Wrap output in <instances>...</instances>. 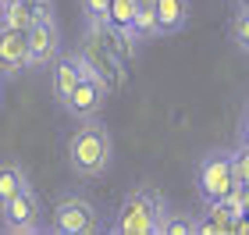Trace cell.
I'll list each match as a JSON object with an SVG mask.
<instances>
[{"instance_id":"cell-1","label":"cell","mask_w":249,"mask_h":235,"mask_svg":"<svg viewBox=\"0 0 249 235\" xmlns=\"http://www.w3.org/2000/svg\"><path fill=\"white\" fill-rule=\"evenodd\" d=\"M110 161H114V139H110L107 125L100 118H86L68 139V164H71V171L78 178H100V175H107Z\"/></svg>"},{"instance_id":"cell-2","label":"cell","mask_w":249,"mask_h":235,"mask_svg":"<svg viewBox=\"0 0 249 235\" xmlns=\"http://www.w3.org/2000/svg\"><path fill=\"white\" fill-rule=\"evenodd\" d=\"M167 199L160 189L153 185H135L124 193L118 217H114V232L118 235H160L164 217H167Z\"/></svg>"},{"instance_id":"cell-3","label":"cell","mask_w":249,"mask_h":235,"mask_svg":"<svg viewBox=\"0 0 249 235\" xmlns=\"http://www.w3.org/2000/svg\"><path fill=\"white\" fill-rule=\"evenodd\" d=\"M104 228L93 199H86L82 193H64L53 203V217H50V232L57 235H93Z\"/></svg>"},{"instance_id":"cell-4","label":"cell","mask_w":249,"mask_h":235,"mask_svg":"<svg viewBox=\"0 0 249 235\" xmlns=\"http://www.w3.org/2000/svg\"><path fill=\"white\" fill-rule=\"evenodd\" d=\"M235 171H231V150H210L203 161L196 164V189L203 196V203H213V199H224L231 193Z\"/></svg>"},{"instance_id":"cell-5","label":"cell","mask_w":249,"mask_h":235,"mask_svg":"<svg viewBox=\"0 0 249 235\" xmlns=\"http://www.w3.org/2000/svg\"><path fill=\"white\" fill-rule=\"evenodd\" d=\"M0 225L4 232H15V235H32L43 228V203L36 196V189H21L18 196H11L4 207H0Z\"/></svg>"},{"instance_id":"cell-6","label":"cell","mask_w":249,"mask_h":235,"mask_svg":"<svg viewBox=\"0 0 249 235\" xmlns=\"http://www.w3.org/2000/svg\"><path fill=\"white\" fill-rule=\"evenodd\" d=\"M78 54H82V57L100 72V78H104V86L110 89V93L124 86V78H128V75H124V61L107 47L104 39L96 36V32H89V29H86V43L78 47Z\"/></svg>"},{"instance_id":"cell-7","label":"cell","mask_w":249,"mask_h":235,"mask_svg":"<svg viewBox=\"0 0 249 235\" xmlns=\"http://www.w3.org/2000/svg\"><path fill=\"white\" fill-rule=\"evenodd\" d=\"M25 43H29V68H50L61 57V25L57 21H32Z\"/></svg>"},{"instance_id":"cell-8","label":"cell","mask_w":249,"mask_h":235,"mask_svg":"<svg viewBox=\"0 0 249 235\" xmlns=\"http://www.w3.org/2000/svg\"><path fill=\"white\" fill-rule=\"evenodd\" d=\"M107 89L104 86H96V82H89V78H82L75 89H71V96L64 100V110L71 118H78V121H86V118H100V110H104V104H107Z\"/></svg>"},{"instance_id":"cell-9","label":"cell","mask_w":249,"mask_h":235,"mask_svg":"<svg viewBox=\"0 0 249 235\" xmlns=\"http://www.w3.org/2000/svg\"><path fill=\"white\" fill-rule=\"evenodd\" d=\"M0 72H4V78H15L21 72H29V43H25V32L0 25Z\"/></svg>"},{"instance_id":"cell-10","label":"cell","mask_w":249,"mask_h":235,"mask_svg":"<svg viewBox=\"0 0 249 235\" xmlns=\"http://www.w3.org/2000/svg\"><path fill=\"white\" fill-rule=\"evenodd\" d=\"M153 11L160 36H175L189 25V0H153Z\"/></svg>"},{"instance_id":"cell-11","label":"cell","mask_w":249,"mask_h":235,"mask_svg":"<svg viewBox=\"0 0 249 235\" xmlns=\"http://www.w3.org/2000/svg\"><path fill=\"white\" fill-rule=\"evenodd\" d=\"M50 89H53V96H57V104H64L68 96H71V89L82 82V75H78V64H75V57L71 54H61L57 61L50 64Z\"/></svg>"},{"instance_id":"cell-12","label":"cell","mask_w":249,"mask_h":235,"mask_svg":"<svg viewBox=\"0 0 249 235\" xmlns=\"http://www.w3.org/2000/svg\"><path fill=\"white\" fill-rule=\"evenodd\" d=\"M29 175H25V167H21L18 161H4L0 164V207L7 203L11 196H18L21 189H29Z\"/></svg>"},{"instance_id":"cell-13","label":"cell","mask_w":249,"mask_h":235,"mask_svg":"<svg viewBox=\"0 0 249 235\" xmlns=\"http://www.w3.org/2000/svg\"><path fill=\"white\" fill-rule=\"evenodd\" d=\"M0 25L18 29V32H29V25H32V7L25 4V0H4V4H0Z\"/></svg>"},{"instance_id":"cell-14","label":"cell","mask_w":249,"mask_h":235,"mask_svg":"<svg viewBox=\"0 0 249 235\" xmlns=\"http://www.w3.org/2000/svg\"><path fill=\"white\" fill-rule=\"evenodd\" d=\"M132 29H135V36H139L142 43H150V39L160 36V29H157V11H153V4H135Z\"/></svg>"},{"instance_id":"cell-15","label":"cell","mask_w":249,"mask_h":235,"mask_svg":"<svg viewBox=\"0 0 249 235\" xmlns=\"http://www.w3.org/2000/svg\"><path fill=\"white\" fill-rule=\"evenodd\" d=\"M192 232H196V217H192V214H182V210H167L160 235H192Z\"/></svg>"},{"instance_id":"cell-16","label":"cell","mask_w":249,"mask_h":235,"mask_svg":"<svg viewBox=\"0 0 249 235\" xmlns=\"http://www.w3.org/2000/svg\"><path fill=\"white\" fill-rule=\"evenodd\" d=\"M228 32H231V43H235V47H239L246 57H249V11H235Z\"/></svg>"},{"instance_id":"cell-17","label":"cell","mask_w":249,"mask_h":235,"mask_svg":"<svg viewBox=\"0 0 249 235\" xmlns=\"http://www.w3.org/2000/svg\"><path fill=\"white\" fill-rule=\"evenodd\" d=\"M132 18H135V0H110V11H107L110 25H128L132 29Z\"/></svg>"},{"instance_id":"cell-18","label":"cell","mask_w":249,"mask_h":235,"mask_svg":"<svg viewBox=\"0 0 249 235\" xmlns=\"http://www.w3.org/2000/svg\"><path fill=\"white\" fill-rule=\"evenodd\" d=\"M82 11H86V25H104L110 0H82Z\"/></svg>"},{"instance_id":"cell-19","label":"cell","mask_w":249,"mask_h":235,"mask_svg":"<svg viewBox=\"0 0 249 235\" xmlns=\"http://www.w3.org/2000/svg\"><path fill=\"white\" fill-rule=\"evenodd\" d=\"M231 171H235V182L249 185V146L231 150Z\"/></svg>"},{"instance_id":"cell-20","label":"cell","mask_w":249,"mask_h":235,"mask_svg":"<svg viewBox=\"0 0 249 235\" xmlns=\"http://www.w3.org/2000/svg\"><path fill=\"white\" fill-rule=\"evenodd\" d=\"M239 139H242V146H249V107L242 110V118H239Z\"/></svg>"},{"instance_id":"cell-21","label":"cell","mask_w":249,"mask_h":235,"mask_svg":"<svg viewBox=\"0 0 249 235\" xmlns=\"http://www.w3.org/2000/svg\"><path fill=\"white\" fill-rule=\"evenodd\" d=\"M242 217L249 221V185H242Z\"/></svg>"},{"instance_id":"cell-22","label":"cell","mask_w":249,"mask_h":235,"mask_svg":"<svg viewBox=\"0 0 249 235\" xmlns=\"http://www.w3.org/2000/svg\"><path fill=\"white\" fill-rule=\"evenodd\" d=\"M29 7H47V4H53V0H25Z\"/></svg>"},{"instance_id":"cell-23","label":"cell","mask_w":249,"mask_h":235,"mask_svg":"<svg viewBox=\"0 0 249 235\" xmlns=\"http://www.w3.org/2000/svg\"><path fill=\"white\" fill-rule=\"evenodd\" d=\"M235 4H239V11H249V0H235Z\"/></svg>"},{"instance_id":"cell-24","label":"cell","mask_w":249,"mask_h":235,"mask_svg":"<svg viewBox=\"0 0 249 235\" xmlns=\"http://www.w3.org/2000/svg\"><path fill=\"white\" fill-rule=\"evenodd\" d=\"M0 96H4V72H0Z\"/></svg>"},{"instance_id":"cell-25","label":"cell","mask_w":249,"mask_h":235,"mask_svg":"<svg viewBox=\"0 0 249 235\" xmlns=\"http://www.w3.org/2000/svg\"><path fill=\"white\" fill-rule=\"evenodd\" d=\"M0 4H4V0H0Z\"/></svg>"}]
</instances>
